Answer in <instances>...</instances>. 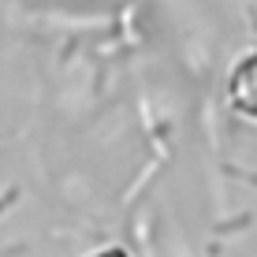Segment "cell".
<instances>
[{
  "label": "cell",
  "instance_id": "obj_1",
  "mask_svg": "<svg viewBox=\"0 0 257 257\" xmlns=\"http://www.w3.org/2000/svg\"><path fill=\"white\" fill-rule=\"evenodd\" d=\"M227 104L242 119L257 123V45L238 56V64L227 75Z\"/></svg>",
  "mask_w": 257,
  "mask_h": 257
},
{
  "label": "cell",
  "instance_id": "obj_2",
  "mask_svg": "<svg viewBox=\"0 0 257 257\" xmlns=\"http://www.w3.org/2000/svg\"><path fill=\"white\" fill-rule=\"evenodd\" d=\"M90 257H131V253L119 250V246H108V250H97V253H90Z\"/></svg>",
  "mask_w": 257,
  "mask_h": 257
}]
</instances>
